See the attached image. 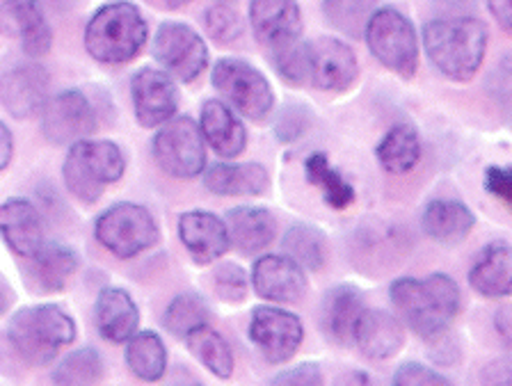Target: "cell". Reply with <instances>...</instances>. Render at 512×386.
<instances>
[{
	"mask_svg": "<svg viewBox=\"0 0 512 386\" xmlns=\"http://www.w3.org/2000/svg\"><path fill=\"white\" fill-rule=\"evenodd\" d=\"M398 318L426 341H439L460 313V288L448 275L403 277L389 288Z\"/></svg>",
	"mask_w": 512,
	"mask_h": 386,
	"instance_id": "cell-1",
	"label": "cell"
},
{
	"mask_svg": "<svg viewBox=\"0 0 512 386\" xmlns=\"http://www.w3.org/2000/svg\"><path fill=\"white\" fill-rule=\"evenodd\" d=\"M423 48L446 78L467 83L478 74L485 60L487 26L476 16H439L423 28Z\"/></svg>",
	"mask_w": 512,
	"mask_h": 386,
	"instance_id": "cell-2",
	"label": "cell"
},
{
	"mask_svg": "<svg viewBox=\"0 0 512 386\" xmlns=\"http://www.w3.org/2000/svg\"><path fill=\"white\" fill-rule=\"evenodd\" d=\"M147 39V21L138 7L126 0L99 7L85 28L87 53L103 64L131 62Z\"/></svg>",
	"mask_w": 512,
	"mask_h": 386,
	"instance_id": "cell-3",
	"label": "cell"
},
{
	"mask_svg": "<svg viewBox=\"0 0 512 386\" xmlns=\"http://www.w3.org/2000/svg\"><path fill=\"white\" fill-rule=\"evenodd\" d=\"M7 339L26 364L44 366L76 339V323L55 304L26 307L12 316Z\"/></svg>",
	"mask_w": 512,
	"mask_h": 386,
	"instance_id": "cell-4",
	"label": "cell"
},
{
	"mask_svg": "<svg viewBox=\"0 0 512 386\" xmlns=\"http://www.w3.org/2000/svg\"><path fill=\"white\" fill-rule=\"evenodd\" d=\"M124 170L126 158L115 142L83 140L69 149L62 174L71 195L92 204L103 195L108 183L122 179Z\"/></svg>",
	"mask_w": 512,
	"mask_h": 386,
	"instance_id": "cell-5",
	"label": "cell"
},
{
	"mask_svg": "<svg viewBox=\"0 0 512 386\" xmlns=\"http://www.w3.org/2000/svg\"><path fill=\"white\" fill-rule=\"evenodd\" d=\"M366 44L382 67L412 78L419 67V37L412 21L396 7H378L366 28Z\"/></svg>",
	"mask_w": 512,
	"mask_h": 386,
	"instance_id": "cell-6",
	"label": "cell"
},
{
	"mask_svg": "<svg viewBox=\"0 0 512 386\" xmlns=\"http://www.w3.org/2000/svg\"><path fill=\"white\" fill-rule=\"evenodd\" d=\"M211 80L224 101L252 122H263L275 108V94L270 90L268 78L250 62L224 58L213 67Z\"/></svg>",
	"mask_w": 512,
	"mask_h": 386,
	"instance_id": "cell-7",
	"label": "cell"
},
{
	"mask_svg": "<svg viewBox=\"0 0 512 386\" xmlns=\"http://www.w3.org/2000/svg\"><path fill=\"white\" fill-rule=\"evenodd\" d=\"M96 240L119 259H133L158 240V224L147 208L117 204L96 220Z\"/></svg>",
	"mask_w": 512,
	"mask_h": 386,
	"instance_id": "cell-8",
	"label": "cell"
},
{
	"mask_svg": "<svg viewBox=\"0 0 512 386\" xmlns=\"http://www.w3.org/2000/svg\"><path fill=\"white\" fill-rule=\"evenodd\" d=\"M204 133L195 119L174 117L154 138V158L158 167L174 179L199 176L206 165Z\"/></svg>",
	"mask_w": 512,
	"mask_h": 386,
	"instance_id": "cell-9",
	"label": "cell"
},
{
	"mask_svg": "<svg viewBox=\"0 0 512 386\" xmlns=\"http://www.w3.org/2000/svg\"><path fill=\"white\" fill-rule=\"evenodd\" d=\"M154 58L183 83H192L208 67L202 35L183 23H163L154 37Z\"/></svg>",
	"mask_w": 512,
	"mask_h": 386,
	"instance_id": "cell-10",
	"label": "cell"
},
{
	"mask_svg": "<svg viewBox=\"0 0 512 386\" xmlns=\"http://www.w3.org/2000/svg\"><path fill=\"white\" fill-rule=\"evenodd\" d=\"M250 339L263 359L284 364L298 355L304 339L302 320L286 309L259 307L252 313Z\"/></svg>",
	"mask_w": 512,
	"mask_h": 386,
	"instance_id": "cell-11",
	"label": "cell"
},
{
	"mask_svg": "<svg viewBox=\"0 0 512 386\" xmlns=\"http://www.w3.org/2000/svg\"><path fill=\"white\" fill-rule=\"evenodd\" d=\"M42 131L51 144L83 142L96 131V115L87 96L78 90H64L51 96L42 110Z\"/></svg>",
	"mask_w": 512,
	"mask_h": 386,
	"instance_id": "cell-12",
	"label": "cell"
},
{
	"mask_svg": "<svg viewBox=\"0 0 512 386\" xmlns=\"http://www.w3.org/2000/svg\"><path fill=\"white\" fill-rule=\"evenodd\" d=\"M135 117L140 126L156 128L172 122L179 108V92L174 80L158 69H140L131 80Z\"/></svg>",
	"mask_w": 512,
	"mask_h": 386,
	"instance_id": "cell-13",
	"label": "cell"
},
{
	"mask_svg": "<svg viewBox=\"0 0 512 386\" xmlns=\"http://www.w3.org/2000/svg\"><path fill=\"white\" fill-rule=\"evenodd\" d=\"M250 23L256 39L270 51L298 42L302 32L298 0H252Z\"/></svg>",
	"mask_w": 512,
	"mask_h": 386,
	"instance_id": "cell-14",
	"label": "cell"
},
{
	"mask_svg": "<svg viewBox=\"0 0 512 386\" xmlns=\"http://www.w3.org/2000/svg\"><path fill=\"white\" fill-rule=\"evenodd\" d=\"M252 286L263 300L288 304L298 302L307 291V277L291 256L268 254L254 263Z\"/></svg>",
	"mask_w": 512,
	"mask_h": 386,
	"instance_id": "cell-15",
	"label": "cell"
},
{
	"mask_svg": "<svg viewBox=\"0 0 512 386\" xmlns=\"http://www.w3.org/2000/svg\"><path fill=\"white\" fill-rule=\"evenodd\" d=\"M311 48V85L325 92H341L355 83L357 58L348 44L334 37H318Z\"/></svg>",
	"mask_w": 512,
	"mask_h": 386,
	"instance_id": "cell-16",
	"label": "cell"
},
{
	"mask_svg": "<svg viewBox=\"0 0 512 386\" xmlns=\"http://www.w3.org/2000/svg\"><path fill=\"white\" fill-rule=\"evenodd\" d=\"M48 94V74L39 64H14L0 80V99L10 115L28 119L44 110Z\"/></svg>",
	"mask_w": 512,
	"mask_h": 386,
	"instance_id": "cell-17",
	"label": "cell"
},
{
	"mask_svg": "<svg viewBox=\"0 0 512 386\" xmlns=\"http://www.w3.org/2000/svg\"><path fill=\"white\" fill-rule=\"evenodd\" d=\"M179 238L192 261L204 265L227 252L231 245L227 222L208 211H188L179 217Z\"/></svg>",
	"mask_w": 512,
	"mask_h": 386,
	"instance_id": "cell-18",
	"label": "cell"
},
{
	"mask_svg": "<svg viewBox=\"0 0 512 386\" xmlns=\"http://www.w3.org/2000/svg\"><path fill=\"white\" fill-rule=\"evenodd\" d=\"M364 313L366 302L357 286H334L332 291L325 293L323 309H320V320H323L327 339H332L336 345H348L355 341V329Z\"/></svg>",
	"mask_w": 512,
	"mask_h": 386,
	"instance_id": "cell-19",
	"label": "cell"
},
{
	"mask_svg": "<svg viewBox=\"0 0 512 386\" xmlns=\"http://www.w3.org/2000/svg\"><path fill=\"white\" fill-rule=\"evenodd\" d=\"M0 231L7 247L21 259L39 252L44 243L42 215L28 199H7L0 208Z\"/></svg>",
	"mask_w": 512,
	"mask_h": 386,
	"instance_id": "cell-20",
	"label": "cell"
},
{
	"mask_svg": "<svg viewBox=\"0 0 512 386\" xmlns=\"http://www.w3.org/2000/svg\"><path fill=\"white\" fill-rule=\"evenodd\" d=\"M3 19L7 28L16 30L26 55L42 58L48 53L53 44V30L39 0H5Z\"/></svg>",
	"mask_w": 512,
	"mask_h": 386,
	"instance_id": "cell-21",
	"label": "cell"
},
{
	"mask_svg": "<svg viewBox=\"0 0 512 386\" xmlns=\"http://www.w3.org/2000/svg\"><path fill=\"white\" fill-rule=\"evenodd\" d=\"M94 318L99 334L110 343H128L138 334L140 311L124 288H103L96 297Z\"/></svg>",
	"mask_w": 512,
	"mask_h": 386,
	"instance_id": "cell-22",
	"label": "cell"
},
{
	"mask_svg": "<svg viewBox=\"0 0 512 386\" xmlns=\"http://www.w3.org/2000/svg\"><path fill=\"white\" fill-rule=\"evenodd\" d=\"M78 259L69 247L58 243H46L39 252L26 259L23 277L26 284L37 293H58L76 272Z\"/></svg>",
	"mask_w": 512,
	"mask_h": 386,
	"instance_id": "cell-23",
	"label": "cell"
},
{
	"mask_svg": "<svg viewBox=\"0 0 512 386\" xmlns=\"http://www.w3.org/2000/svg\"><path fill=\"white\" fill-rule=\"evenodd\" d=\"M355 343L362 355L373 361L394 357L405 343L403 323L389 311L366 309L355 329Z\"/></svg>",
	"mask_w": 512,
	"mask_h": 386,
	"instance_id": "cell-24",
	"label": "cell"
},
{
	"mask_svg": "<svg viewBox=\"0 0 512 386\" xmlns=\"http://www.w3.org/2000/svg\"><path fill=\"white\" fill-rule=\"evenodd\" d=\"M469 284L483 297H508L512 293V247L492 243L480 249L469 270Z\"/></svg>",
	"mask_w": 512,
	"mask_h": 386,
	"instance_id": "cell-25",
	"label": "cell"
},
{
	"mask_svg": "<svg viewBox=\"0 0 512 386\" xmlns=\"http://www.w3.org/2000/svg\"><path fill=\"white\" fill-rule=\"evenodd\" d=\"M202 133L211 149L220 158H236L245 151L247 133L240 119L234 115L227 103L206 101L202 108Z\"/></svg>",
	"mask_w": 512,
	"mask_h": 386,
	"instance_id": "cell-26",
	"label": "cell"
},
{
	"mask_svg": "<svg viewBox=\"0 0 512 386\" xmlns=\"http://www.w3.org/2000/svg\"><path fill=\"white\" fill-rule=\"evenodd\" d=\"M421 224L432 240L455 245L469 236L476 217L469 211V206H464L458 199H432L423 208Z\"/></svg>",
	"mask_w": 512,
	"mask_h": 386,
	"instance_id": "cell-27",
	"label": "cell"
},
{
	"mask_svg": "<svg viewBox=\"0 0 512 386\" xmlns=\"http://www.w3.org/2000/svg\"><path fill=\"white\" fill-rule=\"evenodd\" d=\"M268 183L266 167L256 163H220L204 176L206 190L220 197H259L268 190Z\"/></svg>",
	"mask_w": 512,
	"mask_h": 386,
	"instance_id": "cell-28",
	"label": "cell"
},
{
	"mask_svg": "<svg viewBox=\"0 0 512 386\" xmlns=\"http://www.w3.org/2000/svg\"><path fill=\"white\" fill-rule=\"evenodd\" d=\"M224 222H227L231 245H236L243 254H254L268 247L277 231V220L266 208L238 206L227 213Z\"/></svg>",
	"mask_w": 512,
	"mask_h": 386,
	"instance_id": "cell-29",
	"label": "cell"
},
{
	"mask_svg": "<svg viewBox=\"0 0 512 386\" xmlns=\"http://www.w3.org/2000/svg\"><path fill=\"white\" fill-rule=\"evenodd\" d=\"M380 165L389 174L412 172L421 158V140L412 124L391 126L375 149Z\"/></svg>",
	"mask_w": 512,
	"mask_h": 386,
	"instance_id": "cell-30",
	"label": "cell"
},
{
	"mask_svg": "<svg viewBox=\"0 0 512 386\" xmlns=\"http://www.w3.org/2000/svg\"><path fill=\"white\" fill-rule=\"evenodd\" d=\"M126 366L142 382H160L167 371V348L156 332H138L126 343Z\"/></svg>",
	"mask_w": 512,
	"mask_h": 386,
	"instance_id": "cell-31",
	"label": "cell"
},
{
	"mask_svg": "<svg viewBox=\"0 0 512 386\" xmlns=\"http://www.w3.org/2000/svg\"><path fill=\"white\" fill-rule=\"evenodd\" d=\"M188 348L202 364L220 380H229L234 375V352H231L229 343L224 341L220 332H215L213 327H199L192 332L188 339Z\"/></svg>",
	"mask_w": 512,
	"mask_h": 386,
	"instance_id": "cell-32",
	"label": "cell"
},
{
	"mask_svg": "<svg viewBox=\"0 0 512 386\" xmlns=\"http://www.w3.org/2000/svg\"><path fill=\"white\" fill-rule=\"evenodd\" d=\"M323 12L334 30L352 39H362L373 14L378 12V0H325Z\"/></svg>",
	"mask_w": 512,
	"mask_h": 386,
	"instance_id": "cell-33",
	"label": "cell"
},
{
	"mask_svg": "<svg viewBox=\"0 0 512 386\" xmlns=\"http://www.w3.org/2000/svg\"><path fill=\"white\" fill-rule=\"evenodd\" d=\"M304 170H307L309 183H314V186L323 190L325 201L332 208H336V211H343V208H348L352 204L355 190H352L348 179H343V176L334 170L325 154H311L307 158V163H304Z\"/></svg>",
	"mask_w": 512,
	"mask_h": 386,
	"instance_id": "cell-34",
	"label": "cell"
},
{
	"mask_svg": "<svg viewBox=\"0 0 512 386\" xmlns=\"http://www.w3.org/2000/svg\"><path fill=\"white\" fill-rule=\"evenodd\" d=\"M284 249L286 256H291L302 270H320L325 265V236L309 224H295L288 229L284 236Z\"/></svg>",
	"mask_w": 512,
	"mask_h": 386,
	"instance_id": "cell-35",
	"label": "cell"
},
{
	"mask_svg": "<svg viewBox=\"0 0 512 386\" xmlns=\"http://www.w3.org/2000/svg\"><path fill=\"white\" fill-rule=\"evenodd\" d=\"M163 325L172 336L179 339H188L195 329L208 325V307L202 297L195 293H183L176 295L170 302V307L165 309Z\"/></svg>",
	"mask_w": 512,
	"mask_h": 386,
	"instance_id": "cell-36",
	"label": "cell"
},
{
	"mask_svg": "<svg viewBox=\"0 0 512 386\" xmlns=\"http://www.w3.org/2000/svg\"><path fill=\"white\" fill-rule=\"evenodd\" d=\"M103 373L101 355L94 348H80L64 357L53 371L55 386H94Z\"/></svg>",
	"mask_w": 512,
	"mask_h": 386,
	"instance_id": "cell-37",
	"label": "cell"
},
{
	"mask_svg": "<svg viewBox=\"0 0 512 386\" xmlns=\"http://www.w3.org/2000/svg\"><path fill=\"white\" fill-rule=\"evenodd\" d=\"M272 62L282 78L293 85L311 83V48L309 42H293L279 51H272Z\"/></svg>",
	"mask_w": 512,
	"mask_h": 386,
	"instance_id": "cell-38",
	"label": "cell"
},
{
	"mask_svg": "<svg viewBox=\"0 0 512 386\" xmlns=\"http://www.w3.org/2000/svg\"><path fill=\"white\" fill-rule=\"evenodd\" d=\"M204 26L208 30V35L220 44H231L234 39L243 35V19H240V14L227 3L213 5L211 10L204 14Z\"/></svg>",
	"mask_w": 512,
	"mask_h": 386,
	"instance_id": "cell-39",
	"label": "cell"
},
{
	"mask_svg": "<svg viewBox=\"0 0 512 386\" xmlns=\"http://www.w3.org/2000/svg\"><path fill=\"white\" fill-rule=\"evenodd\" d=\"M215 291L227 302H240L247 295V275L234 263H224L213 272Z\"/></svg>",
	"mask_w": 512,
	"mask_h": 386,
	"instance_id": "cell-40",
	"label": "cell"
},
{
	"mask_svg": "<svg viewBox=\"0 0 512 386\" xmlns=\"http://www.w3.org/2000/svg\"><path fill=\"white\" fill-rule=\"evenodd\" d=\"M391 386H453V382L442 373L432 371L430 366L419 364V361H405L398 366Z\"/></svg>",
	"mask_w": 512,
	"mask_h": 386,
	"instance_id": "cell-41",
	"label": "cell"
},
{
	"mask_svg": "<svg viewBox=\"0 0 512 386\" xmlns=\"http://www.w3.org/2000/svg\"><path fill=\"white\" fill-rule=\"evenodd\" d=\"M270 386H325V380L320 366L314 364V361H307V364L293 366L279 373Z\"/></svg>",
	"mask_w": 512,
	"mask_h": 386,
	"instance_id": "cell-42",
	"label": "cell"
},
{
	"mask_svg": "<svg viewBox=\"0 0 512 386\" xmlns=\"http://www.w3.org/2000/svg\"><path fill=\"white\" fill-rule=\"evenodd\" d=\"M309 126V112L302 106H288L282 110L277 124H275V133L282 142H291L295 138H300L304 128Z\"/></svg>",
	"mask_w": 512,
	"mask_h": 386,
	"instance_id": "cell-43",
	"label": "cell"
},
{
	"mask_svg": "<svg viewBox=\"0 0 512 386\" xmlns=\"http://www.w3.org/2000/svg\"><path fill=\"white\" fill-rule=\"evenodd\" d=\"M485 190L512 211V167H490L485 172Z\"/></svg>",
	"mask_w": 512,
	"mask_h": 386,
	"instance_id": "cell-44",
	"label": "cell"
},
{
	"mask_svg": "<svg viewBox=\"0 0 512 386\" xmlns=\"http://www.w3.org/2000/svg\"><path fill=\"white\" fill-rule=\"evenodd\" d=\"M490 90L501 106L512 108V53L501 60L499 69L490 78Z\"/></svg>",
	"mask_w": 512,
	"mask_h": 386,
	"instance_id": "cell-45",
	"label": "cell"
},
{
	"mask_svg": "<svg viewBox=\"0 0 512 386\" xmlns=\"http://www.w3.org/2000/svg\"><path fill=\"white\" fill-rule=\"evenodd\" d=\"M483 386H512V361L496 359L485 366Z\"/></svg>",
	"mask_w": 512,
	"mask_h": 386,
	"instance_id": "cell-46",
	"label": "cell"
},
{
	"mask_svg": "<svg viewBox=\"0 0 512 386\" xmlns=\"http://www.w3.org/2000/svg\"><path fill=\"white\" fill-rule=\"evenodd\" d=\"M442 14V19H453V16H471L476 7V0H432Z\"/></svg>",
	"mask_w": 512,
	"mask_h": 386,
	"instance_id": "cell-47",
	"label": "cell"
},
{
	"mask_svg": "<svg viewBox=\"0 0 512 386\" xmlns=\"http://www.w3.org/2000/svg\"><path fill=\"white\" fill-rule=\"evenodd\" d=\"M492 16L503 30L512 32V0H487Z\"/></svg>",
	"mask_w": 512,
	"mask_h": 386,
	"instance_id": "cell-48",
	"label": "cell"
},
{
	"mask_svg": "<svg viewBox=\"0 0 512 386\" xmlns=\"http://www.w3.org/2000/svg\"><path fill=\"white\" fill-rule=\"evenodd\" d=\"M494 327L506 345H512V307H501L494 313Z\"/></svg>",
	"mask_w": 512,
	"mask_h": 386,
	"instance_id": "cell-49",
	"label": "cell"
},
{
	"mask_svg": "<svg viewBox=\"0 0 512 386\" xmlns=\"http://www.w3.org/2000/svg\"><path fill=\"white\" fill-rule=\"evenodd\" d=\"M12 154H14V140H12L10 128H7V124L3 122L0 124V170H7Z\"/></svg>",
	"mask_w": 512,
	"mask_h": 386,
	"instance_id": "cell-50",
	"label": "cell"
},
{
	"mask_svg": "<svg viewBox=\"0 0 512 386\" xmlns=\"http://www.w3.org/2000/svg\"><path fill=\"white\" fill-rule=\"evenodd\" d=\"M336 386H378V384L371 380V375H366L362 371H350V373L339 377Z\"/></svg>",
	"mask_w": 512,
	"mask_h": 386,
	"instance_id": "cell-51",
	"label": "cell"
},
{
	"mask_svg": "<svg viewBox=\"0 0 512 386\" xmlns=\"http://www.w3.org/2000/svg\"><path fill=\"white\" fill-rule=\"evenodd\" d=\"M167 386H204L202 382L197 380L195 375H192L190 371H186V368H176L172 380Z\"/></svg>",
	"mask_w": 512,
	"mask_h": 386,
	"instance_id": "cell-52",
	"label": "cell"
},
{
	"mask_svg": "<svg viewBox=\"0 0 512 386\" xmlns=\"http://www.w3.org/2000/svg\"><path fill=\"white\" fill-rule=\"evenodd\" d=\"M167 5L170 7H183V5H188V3H192V0H165Z\"/></svg>",
	"mask_w": 512,
	"mask_h": 386,
	"instance_id": "cell-53",
	"label": "cell"
},
{
	"mask_svg": "<svg viewBox=\"0 0 512 386\" xmlns=\"http://www.w3.org/2000/svg\"><path fill=\"white\" fill-rule=\"evenodd\" d=\"M64 0H53V5H62ZM67 3H74V0H67Z\"/></svg>",
	"mask_w": 512,
	"mask_h": 386,
	"instance_id": "cell-54",
	"label": "cell"
},
{
	"mask_svg": "<svg viewBox=\"0 0 512 386\" xmlns=\"http://www.w3.org/2000/svg\"><path fill=\"white\" fill-rule=\"evenodd\" d=\"M222 3H229V0H222Z\"/></svg>",
	"mask_w": 512,
	"mask_h": 386,
	"instance_id": "cell-55",
	"label": "cell"
}]
</instances>
